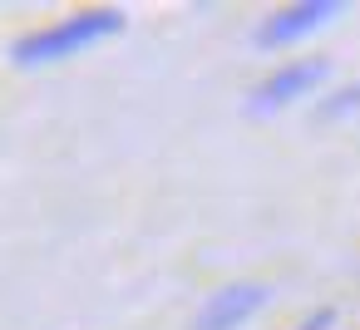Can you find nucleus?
I'll use <instances>...</instances> for the list:
<instances>
[{"label": "nucleus", "mask_w": 360, "mask_h": 330, "mask_svg": "<svg viewBox=\"0 0 360 330\" xmlns=\"http://www.w3.org/2000/svg\"><path fill=\"white\" fill-rule=\"evenodd\" d=\"M124 30V15L119 11H79L60 25H45L25 40H15V65H50V60H65V55H79L109 35Z\"/></svg>", "instance_id": "nucleus-1"}, {"label": "nucleus", "mask_w": 360, "mask_h": 330, "mask_svg": "<svg viewBox=\"0 0 360 330\" xmlns=\"http://www.w3.org/2000/svg\"><path fill=\"white\" fill-rule=\"evenodd\" d=\"M335 15H340L335 0H306V6H286V11H276V15H266V25L257 30V45H291V40H301V35L330 25Z\"/></svg>", "instance_id": "nucleus-2"}, {"label": "nucleus", "mask_w": 360, "mask_h": 330, "mask_svg": "<svg viewBox=\"0 0 360 330\" xmlns=\"http://www.w3.org/2000/svg\"><path fill=\"white\" fill-rule=\"evenodd\" d=\"M262 305H266V286H257V281L227 286V291H217V296L202 305L198 330H237V325H247Z\"/></svg>", "instance_id": "nucleus-3"}, {"label": "nucleus", "mask_w": 360, "mask_h": 330, "mask_svg": "<svg viewBox=\"0 0 360 330\" xmlns=\"http://www.w3.org/2000/svg\"><path fill=\"white\" fill-rule=\"evenodd\" d=\"M326 79V60H301V65H286L281 74H271L257 94H252V114H271V109H286L291 99L311 94L316 84Z\"/></svg>", "instance_id": "nucleus-4"}]
</instances>
